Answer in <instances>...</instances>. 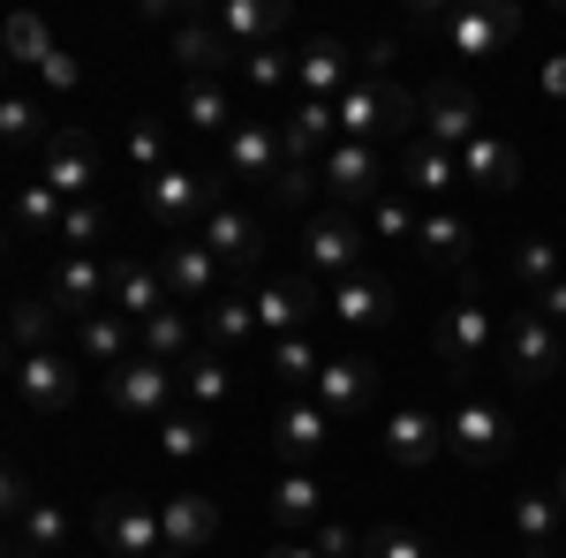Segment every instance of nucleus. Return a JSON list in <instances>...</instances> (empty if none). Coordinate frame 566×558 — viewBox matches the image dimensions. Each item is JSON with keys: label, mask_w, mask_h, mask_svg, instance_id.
<instances>
[{"label": "nucleus", "mask_w": 566, "mask_h": 558, "mask_svg": "<svg viewBox=\"0 0 566 558\" xmlns=\"http://www.w3.org/2000/svg\"><path fill=\"white\" fill-rule=\"evenodd\" d=\"M552 498H559V506H566V468H559V475H552Z\"/></svg>", "instance_id": "obj_60"}, {"label": "nucleus", "mask_w": 566, "mask_h": 558, "mask_svg": "<svg viewBox=\"0 0 566 558\" xmlns=\"http://www.w3.org/2000/svg\"><path fill=\"white\" fill-rule=\"evenodd\" d=\"M181 392H189V408H205V415L227 408V400H234V362H227L219 347H197V355L181 362Z\"/></svg>", "instance_id": "obj_37"}, {"label": "nucleus", "mask_w": 566, "mask_h": 558, "mask_svg": "<svg viewBox=\"0 0 566 558\" xmlns=\"http://www.w3.org/2000/svg\"><path fill=\"white\" fill-rule=\"evenodd\" d=\"M461 181H476V189H491V197H506L514 181H522V151L506 144V136L483 129L469 151H461Z\"/></svg>", "instance_id": "obj_33"}, {"label": "nucleus", "mask_w": 566, "mask_h": 558, "mask_svg": "<svg viewBox=\"0 0 566 558\" xmlns=\"http://www.w3.org/2000/svg\"><path fill=\"white\" fill-rule=\"evenodd\" d=\"M76 347H84V362H114V370H122V362H136V355H144V325H129V317L106 302L98 317H84V325H76Z\"/></svg>", "instance_id": "obj_30"}, {"label": "nucleus", "mask_w": 566, "mask_h": 558, "mask_svg": "<svg viewBox=\"0 0 566 558\" xmlns=\"http://www.w3.org/2000/svg\"><path fill=\"white\" fill-rule=\"evenodd\" d=\"M446 39H453L461 61H491V53H506L522 39V8H453Z\"/></svg>", "instance_id": "obj_22"}, {"label": "nucleus", "mask_w": 566, "mask_h": 558, "mask_svg": "<svg viewBox=\"0 0 566 558\" xmlns=\"http://www.w3.org/2000/svg\"><path fill=\"white\" fill-rule=\"evenodd\" d=\"M363 257H370V227H363L355 212L333 204V212L303 219V272L310 280H333V287H340V280H355V272H370Z\"/></svg>", "instance_id": "obj_2"}, {"label": "nucleus", "mask_w": 566, "mask_h": 558, "mask_svg": "<svg viewBox=\"0 0 566 558\" xmlns=\"http://www.w3.org/2000/svg\"><path fill=\"white\" fill-rule=\"evenodd\" d=\"M197 242H205V250H212L227 272H242V264H258L264 227H258V212H242V204H219V212L197 227Z\"/></svg>", "instance_id": "obj_25"}, {"label": "nucleus", "mask_w": 566, "mask_h": 558, "mask_svg": "<svg viewBox=\"0 0 566 558\" xmlns=\"http://www.w3.org/2000/svg\"><path fill=\"white\" fill-rule=\"evenodd\" d=\"M114 408L129 423H167L175 415V362H151V355L122 362L114 370Z\"/></svg>", "instance_id": "obj_13"}, {"label": "nucleus", "mask_w": 566, "mask_h": 558, "mask_svg": "<svg viewBox=\"0 0 566 558\" xmlns=\"http://www.w3.org/2000/svg\"><path fill=\"white\" fill-rule=\"evenodd\" d=\"M0 45H8V61H23V69H39L45 53H53V31H45V15H8L0 23Z\"/></svg>", "instance_id": "obj_46"}, {"label": "nucleus", "mask_w": 566, "mask_h": 558, "mask_svg": "<svg viewBox=\"0 0 566 558\" xmlns=\"http://www.w3.org/2000/svg\"><path fill=\"white\" fill-rule=\"evenodd\" d=\"M69 536H76V514H69L53 491H45V498H39V506H31L23 520H15V544H23V551H39V558H53L61 544H69Z\"/></svg>", "instance_id": "obj_39"}, {"label": "nucleus", "mask_w": 566, "mask_h": 558, "mask_svg": "<svg viewBox=\"0 0 566 558\" xmlns=\"http://www.w3.org/2000/svg\"><path fill=\"white\" fill-rule=\"evenodd\" d=\"M416 98H423V114H416V136H423V144L469 151L483 136V106H476L469 84H431V91H416Z\"/></svg>", "instance_id": "obj_10"}, {"label": "nucleus", "mask_w": 566, "mask_h": 558, "mask_svg": "<svg viewBox=\"0 0 566 558\" xmlns=\"http://www.w3.org/2000/svg\"><path fill=\"white\" fill-rule=\"evenodd\" d=\"M264 558H317V544H310V536H287V544H272Z\"/></svg>", "instance_id": "obj_59"}, {"label": "nucleus", "mask_w": 566, "mask_h": 558, "mask_svg": "<svg viewBox=\"0 0 566 558\" xmlns=\"http://www.w3.org/2000/svg\"><path fill=\"white\" fill-rule=\"evenodd\" d=\"M544 91H552V98H566V53H552V61H544Z\"/></svg>", "instance_id": "obj_58"}, {"label": "nucleus", "mask_w": 566, "mask_h": 558, "mask_svg": "<svg viewBox=\"0 0 566 558\" xmlns=\"http://www.w3.org/2000/svg\"><path fill=\"white\" fill-rule=\"evenodd\" d=\"M317 370H325V355H317V340H310V333L272 340V378H280L287 392H310V386H317Z\"/></svg>", "instance_id": "obj_42"}, {"label": "nucleus", "mask_w": 566, "mask_h": 558, "mask_svg": "<svg viewBox=\"0 0 566 558\" xmlns=\"http://www.w3.org/2000/svg\"><path fill=\"white\" fill-rule=\"evenodd\" d=\"M175 69L189 76V84H227V69H242V53L212 31V15H197V23H175Z\"/></svg>", "instance_id": "obj_17"}, {"label": "nucleus", "mask_w": 566, "mask_h": 558, "mask_svg": "<svg viewBox=\"0 0 566 558\" xmlns=\"http://www.w3.org/2000/svg\"><path fill=\"white\" fill-rule=\"evenodd\" d=\"M98 536H106V551H114V558H159V551H167L159 506H144V498H114V506L98 514Z\"/></svg>", "instance_id": "obj_21"}, {"label": "nucleus", "mask_w": 566, "mask_h": 558, "mask_svg": "<svg viewBox=\"0 0 566 558\" xmlns=\"http://www.w3.org/2000/svg\"><path fill=\"white\" fill-rule=\"evenodd\" d=\"M363 76V61H348L340 39H303L295 45V98H340Z\"/></svg>", "instance_id": "obj_23"}, {"label": "nucleus", "mask_w": 566, "mask_h": 558, "mask_svg": "<svg viewBox=\"0 0 566 558\" xmlns=\"http://www.w3.org/2000/svg\"><path fill=\"white\" fill-rule=\"evenodd\" d=\"M280 144H287V159H325V151L340 144V114H333V98H295L287 122H280Z\"/></svg>", "instance_id": "obj_28"}, {"label": "nucleus", "mask_w": 566, "mask_h": 558, "mask_svg": "<svg viewBox=\"0 0 566 558\" xmlns=\"http://www.w3.org/2000/svg\"><path fill=\"white\" fill-rule=\"evenodd\" d=\"M363 227H370V234H378V242H416V227H423V212H416V204H408V197H378V204H370V212H363Z\"/></svg>", "instance_id": "obj_50"}, {"label": "nucleus", "mask_w": 566, "mask_h": 558, "mask_svg": "<svg viewBox=\"0 0 566 558\" xmlns=\"http://www.w3.org/2000/svg\"><path fill=\"white\" fill-rule=\"evenodd\" d=\"M280 167H287V144H280V129L272 122H234L227 129V181H280Z\"/></svg>", "instance_id": "obj_20"}, {"label": "nucleus", "mask_w": 566, "mask_h": 558, "mask_svg": "<svg viewBox=\"0 0 566 558\" xmlns=\"http://www.w3.org/2000/svg\"><path fill=\"white\" fill-rule=\"evenodd\" d=\"M0 506H8V528H15V520L39 506V483H31L23 468H8V483H0Z\"/></svg>", "instance_id": "obj_55"}, {"label": "nucleus", "mask_w": 566, "mask_h": 558, "mask_svg": "<svg viewBox=\"0 0 566 558\" xmlns=\"http://www.w3.org/2000/svg\"><path fill=\"white\" fill-rule=\"evenodd\" d=\"M499 340H506V325H499L476 295H461V302H446V309H438L431 347H438V362H446V370H476V362H491Z\"/></svg>", "instance_id": "obj_3"}, {"label": "nucleus", "mask_w": 566, "mask_h": 558, "mask_svg": "<svg viewBox=\"0 0 566 558\" xmlns=\"http://www.w3.org/2000/svg\"><path fill=\"white\" fill-rule=\"evenodd\" d=\"M363 558H438V551H431V536H416V528L386 520V528L363 536Z\"/></svg>", "instance_id": "obj_51"}, {"label": "nucleus", "mask_w": 566, "mask_h": 558, "mask_svg": "<svg viewBox=\"0 0 566 558\" xmlns=\"http://www.w3.org/2000/svg\"><path fill=\"white\" fill-rule=\"evenodd\" d=\"M325 438H333V415L317 408V392H287V408L272 415V453L287 468H310L325 453Z\"/></svg>", "instance_id": "obj_15"}, {"label": "nucleus", "mask_w": 566, "mask_h": 558, "mask_svg": "<svg viewBox=\"0 0 566 558\" xmlns=\"http://www.w3.org/2000/svg\"><path fill=\"white\" fill-rule=\"evenodd\" d=\"M310 544H317V558H355V551H363V536H355L348 520H317Z\"/></svg>", "instance_id": "obj_54"}, {"label": "nucleus", "mask_w": 566, "mask_h": 558, "mask_svg": "<svg viewBox=\"0 0 566 558\" xmlns=\"http://www.w3.org/2000/svg\"><path fill=\"white\" fill-rule=\"evenodd\" d=\"M325 317H333L340 333H386L392 317H400V287L378 280V272H355V280H340V287L325 295Z\"/></svg>", "instance_id": "obj_12"}, {"label": "nucleus", "mask_w": 566, "mask_h": 558, "mask_svg": "<svg viewBox=\"0 0 566 558\" xmlns=\"http://www.w3.org/2000/svg\"><path fill=\"white\" fill-rule=\"evenodd\" d=\"M129 167L144 173V181L167 167V129H159L151 114H136V122H129Z\"/></svg>", "instance_id": "obj_52"}, {"label": "nucleus", "mask_w": 566, "mask_h": 558, "mask_svg": "<svg viewBox=\"0 0 566 558\" xmlns=\"http://www.w3.org/2000/svg\"><path fill=\"white\" fill-rule=\"evenodd\" d=\"M159 453H167L175 468H197V461L212 453V423H205V408H175V415L159 423Z\"/></svg>", "instance_id": "obj_40"}, {"label": "nucleus", "mask_w": 566, "mask_h": 558, "mask_svg": "<svg viewBox=\"0 0 566 558\" xmlns=\"http://www.w3.org/2000/svg\"><path fill=\"white\" fill-rule=\"evenodd\" d=\"M167 302H175L167 295V272L151 257H114V309H122L129 325H151Z\"/></svg>", "instance_id": "obj_26"}, {"label": "nucleus", "mask_w": 566, "mask_h": 558, "mask_svg": "<svg viewBox=\"0 0 566 558\" xmlns=\"http://www.w3.org/2000/svg\"><path fill=\"white\" fill-rule=\"evenodd\" d=\"M144 355H151V362H175V370L197 355V325L181 317V302H167V309L144 325Z\"/></svg>", "instance_id": "obj_41"}, {"label": "nucleus", "mask_w": 566, "mask_h": 558, "mask_svg": "<svg viewBox=\"0 0 566 558\" xmlns=\"http://www.w3.org/2000/svg\"><path fill=\"white\" fill-rule=\"evenodd\" d=\"M317 408L333 415V423H355V415H370V400H378V370L363 362V355H325V370H317Z\"/></svg>", "instance_id": "obj_14"}, {"label": "nucleus", "mask_w": 566, "mask_h": 558, "mask_svg": "<svg viewBox=\"0 0 566 558\" xmlns=\"http://www.w3.org/2000/svg\"><path fill=\"white\" fill-rule=\"evenodd\" d=\"M514 280H522L528 295H544L552 280H566V272H559V242H544V234L514 242Z\"/></svg>", "instance_id": "obj_45"}, {"label": "nucleus", "mask_w": 566, "mask_h": 558, "mask_svg": "<svg viewBox=\"0 0 566 558\" xmlns=\"http://www.w3.org/2000/svg\"><path fill=\"white\" fill-rule=\"evenodd\" d=\"M438 558H446V551H438Z\"/></svg>", "instance_id": "obj_64"}, {"label": "nucleus", "mask_w": 566, "mask_h": 558, "mask_svg": "<svg viewBox=\"0 0 566 558\" xmlns=\"http://www.w3.org/2000/svg\"><path fill=\"white\" fill-rule=\"evenodd\" d=\"M45 181L69 197V204H84V197H98V181H106V167H98V144H91L84 129H53V144H45Z\"/></svg>", "instance_id": "obj_16"}, {"label": "nucleus", "mask_w": 566, "mask_h": 558, "mask_svg": "<svg viewBox=\"0 0 566 558\" xmlns=\"http://www.w3.org/2000/svg\"><path fill=\"white\" fill-rule=\"evenodd\" d=\"M416 250L431 264H453V272H469V257H476V234H469V219L446 212V204H431L423 212V227H416Z\"/></svg>", "instance_id": "obj_35"}, {"label": "nucleus", "mask_w": 566, "mask_h": 558, "mask_svg": "<svg viewBox=\"0 0 566 558\" xmlns=\"http://www.w3.org/2000/svg\"><path fill=\"white\" fill-rule=\"evenodd\" d=\"M0 136H8V144H53V136H45V106L31 91H8V98H0Z\"/></svg>", "instance_id": "obj_47"}, {"label": "nucleus", "mask_w": 566, "mask_h": 558, "mask_svg": "<svg viewBox=\"0 0 566 558\" xmlns=\"http://www.w3.org/2000/svg\"><path fill=\"white\" fill-rule=\"evenodd\" d=\"M528 302H536V309H544V317H552V325L566 333V280H552L544 295H528Z\"/></svg>", "instance_id": "obj_57"}, {"label": "nucleus", "mask_w": 566, "mask_h": 558, "mask_svg": "<svg viewBox=\"0 0 566 558\" xmlns=\"http://www.w3.org/2000/svg\"><path fill=\"white\" fill-rule=\"evenodd\" d=\"M8 558H39V551H23V544H8Z\"/></svg>", "instance_id": "obj_61"}, {"label": "nucleus", "mask_w": 566, "mask_h": 558, "mask_svg": "<svg viewBox=\"0 0 566 558\" xmlns=\"http://www.w3.org/2000/svg\"><path fill=\"white\" fill-rule=\"evenodd\" d=\"M317 189H325V167H317V159H287V167H280V181H272L264 197H272L280 212H303Z\"/></svg>", "instance_id": "obj_48"}, {"label": "nucleus", "mask_w": 566, "mask_h": 558, "mask_svg": "<svg viewBox=\"0 0 566 558\" xmlns=\"http://www.w3.org/2000/svg\"><path fill=\"white\" fill-rule=\"evenodd\" d=\"M15 370V400H23V415H69L76 408V392H84V370L61 355V347H39V355H15L8 362Z\"/></svg>", "instance_id": "obj_4"}, {"label": "nucleus", "mask_w": 566, "mask_h": 558, "mask_svg": "<svg viewBox=\"0 0 566 558\" xmlns=\"http://www.w3.org/2000/svg\"><path fill=\"white\" fill-rule=\"evenodd\" d=\"M392 69H400V39H370V45H363V76L392 84Z\"/></svg>", "instance_id": "obj_56"}, {"label": "nucleus", "mask_w": 566, "mask_h": 558, "mask_svg": "<svg viewBox=\"0 0 566 558\" xmlns=\"http://www.w3.org/2000/svg\"><path fill=\"white\" fill-rule=\"evenodd\" d=\"M159 272H167V295H175V302H205V309H212V302H219V272H227V264H219L197 234H175L167 257H159Z\"/></svg>", "instance_id": "obj_19"}, {"label": "nucleus", "mask_w": 566, "mask_h": 558, "mask_svg": "<svg viewBox=\"0 0 566 558\" xmlns=\"http://www.w3.org/2000/svg\"><path fill=\"white\" fill-rule=\"evenodd\" d=\"M45 295L61 302V317H98L106 302H114V264H98V257H61L53 264V287Z\"/></svg>", "instance_id": "obj_18"}, {"label": "nucleus", "mask_w": 566, "mask_h": 558, "mask_svg": "<svg viewBox=\"0 0 566 558\" xmlns=\"http://www.w3.org/2000/svg\"><path fill=\"white\" fill-rule=\"evenodd\" d=\"M61 219H69V197H61L45 173H31V181L15 189V242H53Z\"/></svg>", "instance_id": "obj_34"}, {"label": "nucleus", "mask_w": 566, "mask_h": 558, "mask_svg": "<svg viewBox=\"0 0 566 558\" xmlns=\"http://www.w3.org/2000/svg\"><path fill=\"white\" fill-rule=\"evenodd\" d=\"M552 558H566V544H559V551H552Z\"/></svg>", "instance_id": "obj_63"}, {"label": "nucleus", "mask_w": 566, "mask_h": 558, "mask_svg": "<svg viewBox=\"0 0 566 558\" xmlns=\"http://www.w3.org/2000/svg\"><path fill=\"white\" fill-rule=\"evenodd\" d=\"M159 528H167V544H175L181 558H197L205 544H219V506L205 491H175V498L159 506Z\"/></svg>", "instance_id": "obj_27"}, {"label": "nucleus", "mask_w": 566, "mask_h": 558, "mask_svg": "<svg viewBox=\"0 0 566 558\" xmlns=\"http://www.w3.org/2000/svg\"><path fill=\"white\" fill-rule=\"evenodd\" d=\"M205 340H212L219 355H242V347H258V340H264L258 302H250V295H219L212 309H205Z\"/></svg>", "instance_id": "obj_36"}, {"label": "nucleus", "mask_w": 566, "mask_h": 558, "mask_svg": "<svg viewBox=\"0 0 566 558\" xmlns=\"http://www.w3.org/2000/svg\"><path fill=\"white\" fill-rule=\"evenodd\" d=\"M514 536L528 544V558H552L566 544V506L552 491H522L514 498Z\"/></svg>", "instance_id": "obj_32"}, {"label": "nucleus", "mask_w": 566, "mask_h": 558, "mask_svg": "<svg viewBox=\"0 0 566 558\" xmlns=\"http://www.w3.org/2000/svg\"><path fill=\"white\" fill-rule=\"evenodd\" d=\"M61 325H69V317H61L53 295H15V309H8V347H15V355H39V347H53Z\"/></svg>", "instance_id": "obj_38"}, {"label": "nucleus", "mask_w": 566, "mask_h": 558, "mask_svg": "<svg viewBox=\"0 0 566 558\" xmlns=\"http://www.w3.org/2000/svg\"><path fill=\"white\" fill-rule=\"evenodd\" d=\"M499 355H506V370L522 378V386H544L552 370L566 362V333L536 309V302H522L514 317H506V340H499Z\"/></svg>", "instance_id": "obj_5"}, {"label": "nucleus", "mask_w": 566, "mask_h": 558, "mask_svg": "<svg viewBox=\"0 0 566 558\" xmlns=\"http://www.w3.org/2000/svg\"><path fill=\"white\" fill-rule=\"evenodd\" d=\"M159 558H181V551H175V544H167V551H159Z\"/></svg>", "instance_id": "obj_62"}, {"label": "nucleus", "mask_w": 566, "mask_h": 558, "mask_svg": "<svg viewBox=\"0 0 566 558\" xmlns=\"http://www.w3.org/2000/svg\"><path fill=\"white\" fill-rule=\"evenodd\" d=\"M144 212L159 219V227H189L197 234L219 212V181H205V173H189V167H159L144 181Z\"/></svg>", "instance_id": "obj_7"}, {"label": "nucleus", "mask_w": 566, "mask_h": 558, "mask_svg": "<svg viewBox=\"0 0 566 558\" xmlns=\"http://www.w3.org/2000/svg\"><path fill=\"white\" fill-rule=\"evenodd\" d=\"M98 234H106V204L84 197V204H69V219H61V234H53V242H61V257H91V242H98Z\"/></svg>", "instance_id": "obj_49"}, {"label": "nucleus", "mask_w": 566, "mask_h": 558, "mask_svg": "<svg viewBox=\"0 0 566 558\" xmlns=\"http://www.w3.org/2000/svg\"><path fill=\"white\" fill-rule=\"evenodd\" d=\"M317 167H325V197H333L340 212H355V204L370 212V204L386 197V151H378V144H348V136H340Z\"/></svg>", "instance_id": "obj_8"}, {"label": "nucleus", "mask_w": 566, "mask_h": 558, "mask_svg": "<svg viewBox=\"0 0 566 558\" xmlns=\"http://www.w3.org/2000/svg\"><path fill=\"white\" fill-rule=\"evenodd\" d=\"M446 453H453L461 468H499V461L514 453V423H506V408H491V400H461V408L446 415Z\"/></svg>", "instance_id": "obj_6"}, {"label": "nucleus", "mask_w": 566, "mask_h": 558, "mask_svg": "<svg viewBox=\"0 0 566 558\" xmlns=\"http://www.w3.org/2000/svg\"><path fill=\"white\" fill-rule=\"evenodd\" d=\"M181 122H189V129H205V136L234 129V106H227V84H181Z\"/></svg>", "instance_id": "obj_43"}, {"label": "nucleus", "mask_w": 566, "mask_h": 558, "mask_svg": "<svg viewBox=\"0 0 566 558\" xmlns=\"http://www.w3.org/2000/svg\"><path fill=\"white\" fill-rule=\"evenodd\" d=\"M272 520L287 528V536H303V528H317L325 520V483H317V468H287L280 483H272Z\"/></svg>", "instance_id": "obj_31"}, {"label": "nucleus", "mask_w": 566, "mask_h": 558, "mask_svg": "<svg viewBox=\"0 0 566 558\" xmlns=\"http://www.w3.org/2000/svg\"><path fill=\"white\" fill-rule=\"evenodd\" d=\"M378 453H386L400 475H423L446 461V415L431 408H392L386 423H378Z\"/></svg>", "instance_id": "obj_9"}, {"label": "nucleus", "mask_w": 566, "mask_h": 558, "mask_svg": "<svg viewBox=\"0 0 566 558\" xmlns=\"http://www.w3.org/2000/svg\"><path fill=\"white\" fill-rule=\"evenodd\" d=\"M400 181L416 189V197H453L461 189V151H446V144H423V136H408L400 144Z\"/></svg>", "instance_id": "obj_29"}, {"label": "nucleus", "mask_w": 566, "mask_h": 558, "mask_svg": "<svg viewBox=\"0 0 566 558\" xmlns=\"http://www.w3.org/2000/svg\"><path fill=\"white\" fill-rule=\"evenodd\" d=\"M242 84L250 91H295V53L287 45H250L242 53Z\"/></svg>", "instance_id": "obj_44"}, {"label": "nucleus", "mask_w": 566, "mask_h": 558, "mask_svg": "<svg viewBox=\"0 0 566 558\" xmlns=\"http://www.w3.org/2000/svg\"><path fill=\"white\" fill-rule=\"evenodd\" d=\"M333 114H340V136L348 144H378V136H416V114H423V98H408L400 84H378V76H355L340 98H333Z\"/></svg>", "instance_id": "obj_1"}, {"label": "nucleus", "mask_w": 566, "mask_h": 558, "mask_svg": "<svg viewBox=\"0 0 566 558\" xmlns=\"http://www.w3.org/2000/svg\"><path fill=\"white\" fill-rule=\"evenodd\" d=\"M39 76H45V91H61V98H69V91H84V61H76L69 45H53V53L39 61Z\"/></svg>", "instance_id": "obj_53"}, {"label": "nucleus", "mask_w": 566, "mask_h": 558, "mask_svg": "<svg viewBox=\"0 0 566 558\" xmlns=\"http://www.w3.org/2000/svg\"><path fill=\"white\" fill-rule=\"evenodd\" d=\"M212 31L234 45V53H250V45H280V39H287V8H280V0H219Z\"/></svg>", "instance_id": "obj_24"}, {"label": "nucleus", "mask_w": 566, "mask_h": 558, "mask_svg": "<svg viewBox=\"0 0 566 558\" xmlns=\"http://www.w3.org/2000/svg\"><path fill=\"white\" fill-rule=\"evenodd\" d=\"M325 295L333 287H317L310 272H287V280H264L258 295V325H264V340H295V333H310V317L325 309Z\"/></svg>", "instance_id": "obj_11"}]
</instances>
